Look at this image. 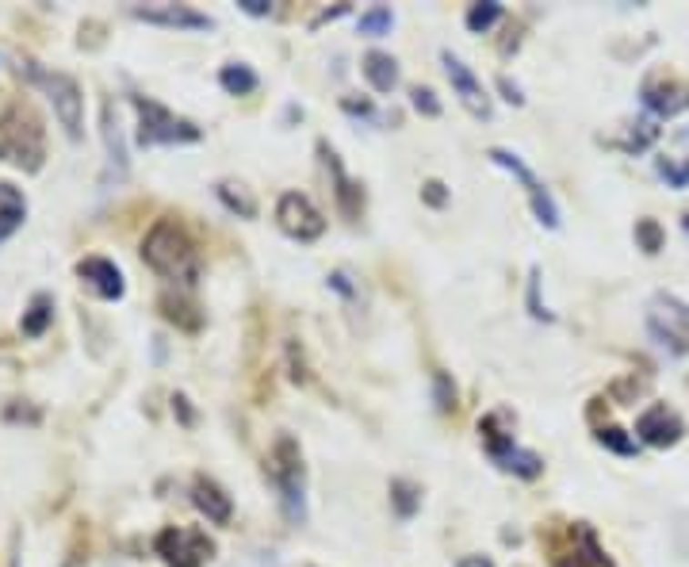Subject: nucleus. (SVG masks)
<instances>
[{"instance_id": "nucleus-9", "label": "nucleus", "mask_w": 689, "mask_h": 567, "mask_svg": "<svg viewBox=\"0 0 689 567\" xmlns=\"http://www.w3.org/2000/svg\"><path fill=\"white\" fill-rule=\"evenodd\" d=\"M491 161H494V166H502V169H510V173L521 180V185H525V192H529V199H532V211H536L540 223H544L548 230L560 227V208H555L552 192H548L544 185H540L536 173L525 166V161H521L513 150H502V146H494V150H491Z\"/></svg>"}, {"instance_id": "nucleus-12", "label": "nucleus", "mask_w": 689, "mask_h": 567, "mask_svg": "<svg viewBox=\"0 0 689 567\" xmlns=\"http://www.w3.org/2000/svg\"><path fill=\"white\" fill-rule=\"evenodd\" d=\"M77 277L81 284L92 291L96 299H123V291H127V280H123V272L116 261H107V258H85L77 261Z\"/></svg>"}, {"instance_id": "nucleus-17", "label": "nucleus", "mask_w": 689, "mask_h": 567, "mask_svg": "<svg viewBox=\"0 0 689 567\" xmlns=\"http://www.w3.org/2000/svg\"><path fill=\"white\" fill-rule=\"evenodd\" d=\"M24 218H27L24 192L8 185V180H0V242H8V238L24 227Z\"/></svg>"}, {"instance_id": "nucleus-3", "label": "nucleus", "mask_w": 689, "mask_h": 567, "mask_svg": "<svg viewBox=\"0 0 689 567\" xmlns=\"http://www.w3.org/2000/svg\"><path fill=\"white\" fill-rule=\"evenodd\" d=\"M27 77L46 93V100L54 104V116H58L62 127H66V135H69V138H81V127H85V96H81V85L73 81L69 73H50V69H39L35 62H27Z\"/></svg>"}, {"instance_id": "nucleus-8", "label": "nucleus", "mask_w": 689, "mask_h": 567, "mask_svg": "<svg viewBox=\"0 0 689 567\" xmlns=\"http://www.w3.org/2000/svg\"><path fill=\"white\" fill-rule=\"evenodd\" d=\"M552 567H613V560L605 556L598 533L586 521H579L567 529L563 544L552 548Z\"/></svg>"}, {"instance_id": "nucleus-20", "label": "nucleus", "mask_w": 689, "mask_h": 567, "mask_svg": "<svg viewBox=\"0 0 689 567\" xmlns=\"http://www.w3.org/2000/svg\"><path fill=\"white\" fill-rule=\"evenodd\" d=\"M498 468H506V471H513V475H521V480H536L540 471H544V461H540L536 452H529V449H510V452H502L498 461H494Z\"/></svg>"}, {"instance_id": "nucleus-35", "label": "nucleus", "mask_w": 689, "mask_h": 567, "mask_svg": "<svg viewBox=\"0 0 689 567\" xmlns=\"http://www.w3.org/2000/svg\"><path fill=\"white\" fill-rule=\"evenodd\" d=\"M498 88H502V96H506L510 104H517V107L525 104V96H521V88H517V85H513L510 77H498Z\"/></svg>"}, {"instance_id": "nucleus-15", "label": "nucleus", "mask_w": 689, "mask_h": 567, "mask_svg": "<svg viewBox=\"0 0 689 567\" xmlns=\"http://www.w3.org/2000/svg\"><path fill=\"white\" fill-rule=\"evenodd\" d=\"M138 20L146 24H165V27H192V31H203V27H215L211 15H203L196 8H184V5H165V8H135Z\"/></svg>"}, {"instance_id": "nucleus-5", "label": "nucleus", "mask_w": 689, "mask_h": 567, "mask_svg": "<svg viewBox=\"0 0 689 567\" xmlns=\"http://www.w3.org/2000/svg\"><path fill=\"white\" fill-rule=\"evenodd\" d=\"M154 548L169 567H203L215 556V544L208 541V533H199V529H184V525L161 529Z\"/></svg>"}, {"instance_id": "nucleus-34", "label": "nucleus", "mask_w": 689, "mask_h": 567, "mask_svg": "<svg viewBox=\"0 0 689 567\" xmlns=\"http://www.w3.org/2000/svg\"><path fill=\"white\" fill-rule=\"evenodd\" d=\"M341 107H345L349 116H364V119L376 116V107H371L368 100H357V96H345V100H341Z\"/></svg>"}, {"instance_id": "nucleus-23", "label": "nucleus", "mask_w": 689, "mask_h": 567, "mask_svg": "<svg viewBox=\"0 0 689 567\" xmlns=\"http://www.w3.org/2000/svg\"><path fill=\"white\" fill-rule=\"evenodd\" d=\"M104 142H107L111 166L127 173V142H123V127H119V116L111 112V104H104Z\"/></svg>"}, {"instance_id": "nucleus-30", "label": "nucleus", "mask_w": 689, "mask_h": 567, "mask_svg": "<svg viewBox=\"0 0 689 567\" xmlns=\"http://www.w3.org/2000/svg\"><path fill=\"white\" fill-rule=\"evenodd\" d=\"M410 104H414L421 116H430V119L441 116V100H437L433 88H425V85H414V88H410Z\"/></svg>"}, {"instance_id": "nucleus-13", "label": "nucleus", "mask_w": 689, "mask_h": 567, "mask_svg": "<svg viewBox=\"0 0 689 567\" xmlns=\"http://www.w3.org/2000/svg\"><path fill=\"white\" fill-rule=\"evenodd\" d=\"M640 100L651 116L659 119H670L678 116L682 107H689V85H678V81H647L640 88Z\"/></svg>"}, {"instance_id": "nucleus-1", "label": "nucleus", "mask_w": 689, "mask_h": 567, "mask_svg": "<svg viewBox=\"0 0 689 567\" xmlns=\"http://www.w3.org/2000/svg\"><path fill=\"white\" fill-rule=\"evenodd\" d=\"M142 258L157 277L165 280H180V284H196L199 280V253L192 246V238L184 234L173 218H157L142 242Z\"/></svg>"}, {"instance_id": "nucleus-14", "label": "nucleus", "mask_w": 689, "mask_h": 567, "mask_svg": "<svg viewBox=\"0 0 689 567\" xmlns=\"http://www.w3.org/2000/svg\"><path fill=\"white\" fill-rule=\"evenodd\" d=\"M192 502L199 506V514H208L211 525H230V518H234L230 495H227V491H222L215 480H208V475H196V483H192Z\"/></svg>"}, {"instance_id": "nucleus-37", "label": "nucleus", "mask_w": 689, "mask_h": 567, "mask_svg": "<svg viewBox=\"0 0 689 567\" xmlns=\"http://www.w3.org/2000/svg\"><path fill=\"white\" fill-rule=\"evenodd\" d=\"M173 410L180 414L184 426H192V407H188V399H184V395H173Z\"/></svg>"}, {"instance_id": "nucleus-11", "label": "nucleus", "mask_w": 689, "mask_h": 567, "mask_svg": "<svg viewBox=\"0 0 689 567\" xmlns=\"http://www.w3.org/2000/svg\"><path fill=\"white\" fill-rule=\"evenodd\" d=\"M682 433H685V422L666 407V402H655V407H647V410L640 414V422H636V437H640L643 445H651V449H670V445H678Z\"/></svg>"}, {"instance_id": "nucleus-38", "label": "nucleus", "mask_w": 689, "mask_h": 567, "mask_svg": "<svg viewBox=\"0 0 689 567\" xmlns=\"http://www.w3.org/2000/svg\"><path fill=\"white\" fill-rule=\"evenodd\" d=\"M329 288H338L341 296H352V284H349V272H333L329 277Z\"/></svg>"}, {"instance_id": "nucleus-41", "label": "nucleus", "mask_w": 689, "mask_h": 567, "mask_svg": "<svg viewBox=\"0 0 689 567\" xmlns=\"http://www.w3.org/2000/svg\"><path fill=\"white\" fill-rule=\"evenodd\" d=\"M12 567H20V560H12Z\"/></svg>"}, {"instance_id": "nucleus-36", "label": "nucleus", "mask_w": 689, "mask_h": 567, "mask_svg": "<svg viewBox=\"0 0 689 567\" xmlns=\"http://www.w3.org/2000/svg\"><path fill=\"white\" fill-rule=\"evenodd\" d=\"M238 5H241V12H249V15H269L272 12L269 0H238Z\"/></svg>"}, {"instance_id": "nucleus-19", "label": "nucleus", "mask_w": 689, "mask_h": 567, "mask_svg": "<svg viewBox=\"0 0 689 567\" xmlns=\"http://www.w3.org/2000/svg\"><path fill=\"white\" fill-rule=\"evenodd\" d=\"M50 322H54V299L46 296V291H39V296L31 299V307L24 310L20 330H24V338H43Z\"/></svg>"}, {"instance_id": "nucleus-22", "label": "nucleus", "mask_w": 689, "mask_h": 567, "mask_svg": "<svg viewBox=\"0 0 689 567\" xmlns=\"http://www.w3.org/2000/svg\"><path fill=\"white\" fill-rule=\"evenodd\" d=\"M218 199L227 204V211H234L238 218H257V199L249 196V188L234 185V180H218Z\"/></svg>"}, {"instance_id": "nucleus-26", "label": "nucleus", "mask_w": 689, "mask_h": 567, "mask_svg": "<svg viewBox=\"0 0 689 567\" xmlns=\"http://www.w3.org/2000/svg\"><path fill=\"white\" fill-rule=\"evenodd\" d=\"M357 27H360V35H371V39H380V35H387L390 27H395V12L383 8V5H376V8H368V12L360 15Z\"/></svg>"}, {"instance_id": "nucleus-16", "label": "nucleus", "mask_w": 689, "mask_h": 567, "mask_svg": "<svg viewBox=\"0 0 689 567\" xmlns=\"http://www.w3.org/2000/svg\"><path fill=\"white\" fill-rule=\"evenodd\" d=\"M319 150L326 154V166H329V173H333V185H338V204H341V211H345L349 218H357V215H360V208H364V192H360V185H357V180H349V177H345V169H341V157L333 154L326 142H319Z\"/></svg>"}, {"instance_id": "nucleus-25", "label": "nucleus", "mask_w": 689, "mask_h": 567, "mask_svg": "<svg viewBox=\"0 0 689 567\" xmlns=\"http://www.w3.org/2000/svg\"><path fill=\"white\" fill-rule=\"evenodd\" d=\"M502 12H506V8H502L498 5V0H487V5H471L468 8V15H463V24H468V31H491L498 20H502Z\"/></svg>"}, {"instance_id": "nucleus-31", "label": "nucleus", "mask_w": 689, "mask_h": 567, "mask_svg": "<svg viewBox=\"0 0 689 567\" xmlns=\"http://www.w3.org/2000/svg\"><path fill=\"white\" fill-rule=\"evenodd\" d=\"M433 388H437V410H452L456 407V388H452V380L437 372L433 376Z\"/></svg>"}, {"instance_id": "nucleus-7", "label": "nucleus", "mask_w": 689, "mask_h": 567, "mask_svg": "<svg viewBox=\"0 0 689 567\" xmlns=\"http://www.w3.org/2000/svg\"><path fill=\"white\" fill-rule=\"evenodd\" d=\"M276 223H280V230L288 238H295V242H314V238H322V230H326L322 211L314 208L310 196H303V192L280 196V204H276Z\"/></svg>"}, {"instance_id": "nucleus-10", "label": "nucleus", "mask_w": 689, "mask_h": 567, "mask_svg": "<svg viewBox=\"0 0 689 567\" xmlns=\"http://www.w3.org/2000/svg\"><path fill=\"white\" fill-rule=\"evenodd\" d=\"M441 62H444V73H449V81H452V88H456V96H460V104L468 107L471 116H479V119H491L494 116V104H491V93L482 88V81L475 77V73L463 66L460 58L452 50H441Z\"/></svg>"}, {"instance_id": "nucleus-33", "label": "nucleus", "mask_w": 689, "mask_h": 567, "mask_svg": "<svg viewBox=\"0 0 689 567\" xmlns=\"http://www.w3.org/2000/svg\"><path fill=\"white\" fill-rule=\"evenodd\" d=\"M421 199H425V204H430V208H444V204H449V192H444L441 180H425Z\"/></svg>"}, {"instance_id": "nucleus-29", "label": "nucleus", "mask_w": 689, "mask_h": 567, "mask_svg": "<svg viewBox=\"0 0 689 567\" xmlns=\"http://www.w3.org/2000/svg\"><path fill=\"white\" fill-rule=\"evenodd\" d=\"M655 169H659V177L666 180L670 188H689V157L685 161H670V157H659L655 161Z\"/></svg>"}, {"instance_id": "nucleus-40", "label": "nucleus", "mask_w": 689, "mask_h": 567, "mask_svg": "<svg viewBox=\"0 0 689 567\" xmlns=\"http://www.w3.org/2000/svg\"><path fill=\"white\" fill-rule=\"evenodd\" d=\"M682 227H685V234H689V211H685V215H682Z\"/></svg>"}, {"instance_id": "nucleus-6", "label": "nucleus", "mask_w": 689, "mask_h": 567, "mask_svg": "<svg viewBox=\"0 0 689 567\" xmlns=\"http://www.w3.org/2000/svg\"><path fill=\"white\" fill-rule=\"evenodd\" d=\"M647 330L674 357L689 353V307L678 303L674 296H659V310L647 315Z\"/></svg>"}, {"instance_id": "nucleus-4", "label": "nucleus", "mask_w": 689, "mask_h": 567, "mask_svg": "<svg viewBox=\"0 0 689 567\" xmlns=\"http://www.w3.org/2000/svg\"><path fill=\"white\" fill-rule=\"evenodd\" d=\"M269 475L276 480L284 495V510L291 521H303V452L295 445V437L280 433L269 452Z\"/></svg>"}, {"instance_id": "nucleus-24", "label": "nucleus", "mask_w": 689, "mask_h": 567, "mask_svg": "<svg viewBox=\"0 0 689 567\" xmlns=\"http://www.w3.org/2000/svg\"><path fill=\"white\" fill-rule=\"evenodd\" d=\"M390 502H395L399 518H414L418 506H421V491L410 480H390Z\"/></svg>"}, {"instance_id": "nucleus-21", "label": "nucleus", "mask_w": 689, "mask_h": 567, "mask_svg": "<svg viewBox=\"0 0 689 567\" xmlns=\"http://www.w3.org/2000/svg\"><path fill=\"white\" fill-rule=\"evenodd\" d=\"M218 85L227 88L230 96H249V93H253V88H257L260 81H257V73H253L249 66H241V62H230V66H222V69H218Z\"/></svg>"}, {"instance_id": "nucleus-2", "label": "nucleus", "mask_w": 689, "mask_h": 567, "mask_svg": "<svg viewBox=\"0 0 689 567\" xmlns=\"http://www.w3.org/2000/svg\"><path fill=\"white\" fill-rule=\"evenodd\" d=\"M138 112V142L142 146H177V142H199L203 131L192 119H180L177 112H169L165 104L150 100V96H130Z\"/></svg>"}, {"instance_id": "nucleus-32", "label": "nucleus", "mask_w": 689, "mask_h": 567, "mask_svg": "<svg viewBox=\"0 0 689 567\" xmlns=\"http://www.w3.org/2000/svg\"><path fill=\"white\" fill-rule=\"evenodd\" d=\"M529 310H532V319H548L552 322V310L540 307V272L532 268V280H529Z\"/></svg>"}, {"instance_id": "nucleus-18", "label": "nucleus", "mask_w": 689, "mask_h": 567, "mask_svg": "<svg viewBox=\"0 0 689 567\" xmlns=\"http://www.w3.org/2000/svg\"><path fill=\"white\" fill-rule=\"evenodd\" d=\"M360 69H364V77H368V85L376 88V93H390V88L399 85V62L390 58V54H383V50H368Z\"/></svg>"}, {"instance_id": "nucleus-28", "label": "nucleus", "mask_w": 689, "mask_h": 567, "mask_svg": "<svg viewBox=\"0 0 689 567\" xmlns=\"http://www.w3.org/2000/svg\"><path fill=\"white\" fill-rule=\"evenodd\" d=\"M636 246L643 253H659L666 246V234H663V227L655 223V218H640L636 223Z\"/></svg>"}, {"instance_id": "nucleus-39", "label": "nucleus", "mask_w": 689, "mask_h": 567, "mask_svg": "<svg viewBox=\"0 0 689 567\" xmlns=\"http://www.w3.org/2000/svg\"><path fill=\"white\" fill-rule=\"evenodd\" d=\"M456 567H494L487 556H463V560H456Z\"/></svg>"}, {"instance_id": "nucleus-27", "label": "nucleus", "mask_w": 689, "mask_h": 567, "mask_svg": "<svg viewBox=\"0 0 689 567\" xmlns=\"http://www.w3.org/2000/svg\"><path fill=\"white\" fill-rule=\"evenodd\" d=\"M598 445L621 452V456H636V452H640V441H632V437H628L621 426H602V430H598Z\"/></svg>"}]
</instances>
